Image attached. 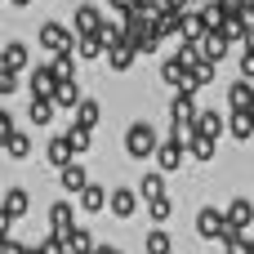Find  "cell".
<instances>
[{"label": "cell", "mask_w": 254, "mask_h": 254, "mask_svg": "<svg viewBox=\"0 0 254 254\" xmlns=\"http://www.w3.org/2000/svg\"><path fill=\"white\" fill-rule=\"evenodd\" d=\"M125 152H129V161H156V152H161L156 129H152L147 121H134V125L125 129Z\"/></svg>", "instance_id": "1"}, {"label": "cell", "mask_w": 254, "mask_h": 254, "mask_svg": "<svg viewBox=\"0 0 254 254\" xmlns=\"http://www.w3.org/2000/svg\"><path fill=\"white\" fill-rule=\"evenodd\" d=\"M237 228L228 223V210H214V205H205V210H196V237L201 241H228Z\"/></svg>", "instance_id": "2"}, {"label": "cell", "mask_w": 254, "mask_h": 254, "mask_svg": "<svg viewBox=\"0 0 254 254\" xmlns=\"http://www.w3.org/2000/svg\"><path fill=\"white\" fill-rule=\"evenodd\" d=\"M36 40H40V49H45V54H67V49H76V40H80V36H76L67 22H58V18H54V22H45V27H40V36H36Z\"/></svg>", "instance_id": "3"}, {"label": "cell", "mask_w": 254, "mask_h": 254, "mask_svg": "<svg viewBox=\"0 0 254 254\" xmlns=\"http://www.w3.org/2000/svg\"><path fill=\"white\" fill-rule=\"evenodd\" d=\"M188 156H192V152H188V138H174V134H170V138L161 143V152H156V170H161V174H179Z\"/></svg>", "instance_id": "4"}, {"label": "cell", "mask_w": 254, "mask_h": 254, "mask_svg": "<svg viewBox=\"0 0 254 254\" xmlns=\"http://www.w3.org/2000/svg\"><path fill=\"white\" fill-rule=\"evenodd\" d=\"M103 22H107V18H103L98 4H76V9H71V31H76V36H98Z\"/></svg>", "instance_id": "5"}, {"label": "cell", "mask_w": 254, "mask_h": 254, "mask_svg": "<svg viewBox=\"0 0 254 254\" xmlns=\"http://www.w3.org/2000/svg\"><path fill=\"white\" fill-rule=\"evenodd\" d=\"M196 116H201L196 94H174V98H170V121H174V129H192Z\"/></svg>", "instance_id": "6"}, {"label": "cell", "mask_w": 254, "mask_h": 254, "mask_svg": "<svg viewBox=\"0 0 254 254\" xmlns=\"http://www.w3.org/2000/svg\"><path fill=\"white\" fill-rule=\"evenodd\" d=\"M27 89H31V98H54V94H58V76H54V67H49V63H36Z\"/></svg>", "instance_id": "7"}, {"label": "cell", "mask_w": 254, "mask_h": 254, "mask_svg": "<svg viewBox=\"0 0 254 254\" xmlns=\"http://www.w3.org/2000/svg\"><path fill=\"white\" fill-rule=\"evenodd\" d=\"M76 205H80L85 214H103V210H112V192H107V188H98V183H89V188L76 196Z\"/></svg>", "instance_id": "8"}, {"label": "cell", "mask_w": 254, "mask_h": 254, "mask_svg": "<svg viewBox=\"0 0 254 254\" xmlns=\"http://www.w3.org/2000/svg\"><path fill=\"white\" fill-rule=\"evenodd\" d=\"M228 223L237 232H250V223H254V201L250 196H232L228 201Z\"/></svg>", "instance_id": "9"}, {"label": "cell", "mask_w": 254, "mask_h": 254, "mask_svg": "<svg viewBox=\"0 0 254 254\" xmlns=\"http://www.w3.org/2000/svg\"><path fill=\"white\" fill-rule=\"evenodd\" d=\"M58 183H63V192H67V196H80V192L89 188V174H85V165H80V161H71L67 170H58Z\"/></svg>", "instance_id": "10"}, {"label": "cell", "mask_w": 254, "mask_h": 254, "mask_svg": "<svg viewBox=\"0 0 254 254\" xmlns=\"http://www.w3.org/2000/svg\"><path fill=\"white\" fill-rule=\"evenodd\" d=\"M45 161H49L54 170H67V165L76 161V152H71V143H67V134H58V138H49V147H45Z\"/></svg>", "instance_id": "11"}, {"label": "cell", "mask_w": 254, "mask_h": 254, "mask_svg": "<svg viewBox=\"0 0 254 254\" xmlns=\"http://www.w3.org/2000/svg\"><path fill=\"white\" fill-rule=\"evenodd\" d=\"M112 214L116 219H134L138 214V192L134 188H112Z\"/></svg>", "instance_id": "12"}, {"label": "cell", "mask_w": 254, "mask_h": 254, "mask_svg": "<svg viewBox=\"0 0 254 254\" xmlns=\"http://www.w3.org/2000/svg\"><path fill=\"white\" fill-rule=\"evenodd\" d=\"M205 36H210L205 9H188V13H183V40H205Z\"/></svg>", "instance_id": "13"}, {"label": "cell", "mask_w": 254, "mask_h": 254, "mask_svg": "<svg viewBox=\"0 0 254 254\" xmlns=\"http://www.w3.org/2000/svg\"><path fill=\"white\" fill-rule=\"evenodd\" d=\"M188 76H192V67H188V63H183L179 54L161 63V80H165V85H174V89H183V85H188Z\"/></svg>", "instance_id": "14"}, {"label": "cell", "mask_w": 254, "mask_h": 254, "mask_svg": "<svg viewBox=\"0 0 254 254\" xmlns=\"http://www.w3.org/2000/svg\"><path fill=\"white\" fill-rule=\"evenodd\" d=\"M71 214H76L71 201H54V205H49V232H71V228H76Z\"/></svg>", "instance_id": "15"}, {"label": "cell", "mask_w": 254, "mask_h": 254, "mask_svg": "<svg viewBox=\"0 0 254 254\" xmlns=\"http://www.w3.org/2000/svg\"><path fill=\"white\" fill-rule=\"evenodd\" d=\"M134 63H138V49H134L129 40L116 45V49H107V67H112V71H129Z\"/></svg>", "instance_id": "16"}, {"label": "cell", "mask_w": 254, "mask_h": 254, "mask_svg": "<svg viewBox=\"0 0 254 254\" xmlns=\"http://www.w3.org/2000/svg\"><path fill=\"white\" fill-rule=\"evenodd\" d=\"M196 129H201V134H210V138H223V134H228V121H223V112L205 107V112L196 116Z\"/></svg>", "instance_id": "17"}, {"label": "cell", "mask_w": 254, "mask_h": 254, "mask_svg": "<svg viewBox=\"0 0 254 254\" xmlns=\"http://www.w3.org/2000/svg\"><path fill=\"white\" fill-rule=\"evenodd\" d=\"M228 103H232V112H250V103H254V85L241 76L237 85H228Z\"/></svg>", "instance_id": "18"}, {"label": "cell", "mask_w": 254, "mask_h": 254, "mask_svg": "<svg viewBox=\"0 0 254 254\" xmlns=\"http://www.w3.org/2000/svg\"><path fill=\"white\" fill-rule=\"evenodd\" d=\"M63 241H67V254H94V237H89V228H71V232H63Z\"/></svg>", "instance_id": "19"}, {"label": "cell", "mask_w": 254, "mask_h": 254, "mask_svg": "<svg viewBox=\"0 0 254 254\" xmlns=\"http://www.w3.org/2000/svg\"><path fill=\"white\" fill-rule=\"evenodd\" d=\"M228 45H232V40H228L223 31H210V36L201 40V54H205V63H223V54H228Z\"/></svg>", "instance_id": "20"}, {"label": "cell", "mask_w": 254, "mask_h": 254, "mask_svg": "<svg viewBox=\"0 0 254 254\" xmlns=\"http://www.w3.org/2000/svg\"><path fill=\"white\" fill-rule=\"evenodd\" d=\"M76 63H80V58H76V49H67V54H54V63H49V67H54V76H58V85H67V80H76Z\"/></svg>", "instance_id": "21"}, {"label": "cell", "mask_w": 254, "mask_h": 254, "mask_svg": "<svg viewBox=\"0 0 254 254\" xmlns=\"http://www.w3.org/2000/svg\"><path fill=\"white\" fill-rule=\"evenodd\" d=\"M76 58H80V63H94V58H107V45H103L98 36H80V40H76Z\"/></svg>", "instance_id": "22"}, {"label": "cell", "mask_w": 254, "mask_h": 254, "mask_svg": "<svg viewBox=\"0 0 254 254\" xmlns=\"http://www.w3.org/2000/svg\"><path fill=\"white\" fill-rule=\"evenodd\" d=\"M0 67H4V71H22V67H27V45H22V40H9Z\"/></svg>", "instance_id": "23"}, {"label": "cell", "mask_w": 254, "mask_h": 254, "mask_svg": "<svg viewBox=\"0 0 254 254\" xmlns=\"http://www.w3.org/2000/svg\"><path fill=\"white\" fill-rule=\"evenodd\" d=\"M54 103H58L63 112H76V107L85 103V94H80V85H76V80H67V85H58V94H54Z\"/></svg>", "instance_id": "24"}, {"label": "cell", "mask_w": 254, "mask_h": 254, "mask_svg": "<svg viewBox=\"0 0 254 254\" xmlns=\"http://www.w3.org/2000/svg\"><path fill=\"white\" fill-rule=\"evenodd\" d=\"M54 112H58V103H54V98H31V103H27L31 125H49V121H54Z\"/></svg>", "instance_id": "25"}, {"label": "cell", "mask_w": 254, "mask_h": 254, "mask_svg": "<svg viewBox=\"0 0 254 254\" xmlns=\"http://www.w3.org/2000/svg\"><path fill=\"white\" fill-rule=\"evenodd\" d=\"M228 134H232V138H241V143H250V138H254V116H250V112H232Z\"/></svg>", "instance_id": "26"}, {"label": "cell", "mask_w": 254, "mask_h": 254, "mask_svg": "<svg viewBox=\"0 0 254 254\" xmlns=\"http://www.w3.org/2000/svg\"><path fill=\"white\" fill-rule=\"evenodd\" d=\"M143 250H147V254H174V241H170L165 228H152V232L143 237Z\"/></svg>", "instance_id": "27"}, {"label": "cell", "mask_w": 254, "mask_h": 254, "mask_svg": "<svg viewBox=\"0 0 254 254\" xmlns=\"http://www.w3.org/2000/svg\"><path fill=\"white\" fill-rule=\"evenodd\" d=\"M98 40H103L107 49L125 45V40H129V36H125V22H121V18H107V22H103V31H98Z\"/></svg>", "instance_id": "28"}, {"label": "cell", "mask_w": 254, "mask_h": 254, "mask_svg": "<svg viewBox=\"0 0 254 254\" xmlns=\"http://www.w3.org/2000/svg\"><path fill=\"white\" fill-rule=\"evenodd\" d=\"M98 116H103V107H98L94 98H85V103L76 107V116H71V125H80V129H94V125H98Z\"/></svg>", "instance_id": "29"}, {"label": "cell", "mask_w": 254, "mask_h": 254, "mask_svg": "<svg viewBox=\"0 0 254 254\" xmlns=\"http://www.w3.org/2000/svg\"><path fill=\"white\" fill-rule=\"evenodd\" d=\"M138 192H143L147 201L165 196V174H161V170H147V174H143V188H138Z\"/></svg>", "instance_id": "30"}, {"label": "cell", "mask_w": 254, "mask_h": 254, "mask_svg": "<svg viewBox=\"0 0 254 254\" xmlns=\"http://www.w3.org/2000/svg\"><path fill=\"white\" fill-rule=\"evenodd\" d=\"M67 143H71V152H76V156H85V152H89V143H94V129L71 125V129H67Z\"/></svg>", "instance_id": "31"}, {"label": "cell", "mask_w": 254, "mask_h": 254, "mask_svg": "<svg viewBox=\"0 0 254 254\" xmlns=\"http://www.w3.org/2000/svg\"><path fill=\"white\" fill-rule=\"evenodd\" d=\"M147 214H152V223L161 228V223L174 214V201H170V196H156V201H147Z\"/></svg>", "instance_id": "32"}, {"label": "cell", "mask_w": 254, "mask_h": 254, "mask_svg": "<svg viewBox=\"0 0 254 254\" xmlns=\"http://www.w3.org/2000/svg\"><path fill=\"white\" fill-rule=\"evenodd\" d=\"M223 18H250V0H214Z\"/></svg>", "instance_id": "33"}, {"label": "cell", "mask_w": 254, "mask_h": 254, "mask_svg": "<svg viewBox=\"0 0 254 254\" xmlns=\"http://www.w3.org/2000/svg\"><path fill=\"white\" fill-rule=\"evenodd\" d=\"M4 152H9L13 161H22V156L31 152V143H27V134H9V138H4Z\"/></svg>", "instance_id": "34"}, {"label": "cell", "mask_w": 254, "mask_h": 254, "mask_svg": "<svg viewBox=\"0 0 254 254\" xmlns=\"http://www.w3.org/2000/svg\"><path fill=\"white\" fill-rule=\"evenodd\" d=\"M223 250L228 254H250V232H232V237L223 241Z\"/></svg>", "instance_id": "35"}, {"label": "cell", "mask_w": 254, "mask_h": 254, "mask_svg": "<svg viewBox=\"0 0 254 254\" xmlns=\"http://www.w3.org/2000/svg\"><path fill=\"white\" fill-rule=\"evenodd\" d=\"M18 89V71H4L0 67V94H13Z\"/></svg>", "instance_id": "36"}, {"label": "cell", "mask_w": 254, "mask_h": 254, "mask_svg": "<svg viewBox=\"0 0 254 254\" xmlns=\"http://www.w3.org/2000/svg\"><path fill=\"white\" fill-rule=\"evenodd\" d=\"M161 40H165V36H161V31H152V36L138 45V54H156V49H161Z\"/></svg>", "instance_id": "37"}, {"label": "cell", "mask_w": 254, "mask_h": 254, "mask_svg": "<svg viewBox=\"0 0 254 254\" xmlns=\"http://www.w3.org/2000/svg\"><path fill=\"white\" fill-rule=\"evenodd\" d=\"M9 134H18V125H13V116H9V112H0V143H4Z\"/></svg>", "instance_id": "38"}, {"label": "cell", "mask_w": 254, "mask_h": 254, "mask_svg": "<svg viewBox=\"0 0 254 254\" xmlns=\"http://www.w3.org/2000/svg\"><path fill=\"white\" fill-rule=\"evenodd\" d=\"M0 254H27V246H18L13 237H4V246H0Z\"/></svg>", "instance_id": "39"}, {"label": "cell", "mask_w": 254, "mask_h": 254, "mask_svg": "<svg viewBox=\"0 0 254 254\" xmlns=\"http://www.w3.org/2000/svg\"><path fill=\"white\" fill-rule=\"evenodd\" d=\"M161 4H165V9H188L192 0H161Z\"/></svg>", "instance_id": "40"}, {"label": "cell", "mask_w": 254, "mask_h": 254, "mask_svg": "<svg viewBox=\"0 0 254 254\" xmlns=\"http://www.w3.org/2000/svg\"><path fill=\"white\" fill-rule=\"evenodd\" d=\"M94 254H121V250H116V246H98Z\"/></svg>", "instance_id": "41"}, {"label": "cell", "mask_w": 254, "mask_h": 254, "mask_svg": "<svg viewBox=\"0 0 254 254\" xmlns=\"http://www.w3.org/2000/svg\"><path fill=\"white\" fill-rule=\"evenodd\" d=\"M192 4H196V9H201V4H210V0H192Z\"/></svg>", "instance_id": "42"}, {"label": "cell", "mask_w": 254, "mask_h": 254, "mask_svg": "<svg viewBox=\"0 0 254 254\" xmlns=\"http://www.w3.org/2000/svg\"><path fill=\"white\" fill-rule=\"evenodd\" d=\"M9 4H27V0H9Z\"/></svg>", "instance_id": "43"}, {"label": "cell", "mask_w": 254, "mask_h": 254, "mask_svg": "<svg viewBox=\"0 0 254 254\" xmlns=\"http://www.w3.org/2000/svg\"><path fill=\"white\" fill-rule=\"evenodd\" d=\"M250 254H254V237H250Z\"/></svg>", "instance_id": "44"}, {"label": "cell", "mask_w": 254, "mask_h": 254, "mask_svg": "<svg viewBox=\"0 0 254 254\" xmlns=\"http://www.w3.org/2000/svg\"><path fill=\"white\" fill-rule=\"evenodd\" d=\"M250 116H254V103H250Z\"/></svg>", "instance_id": "45"}]
</instances>
